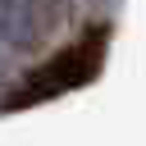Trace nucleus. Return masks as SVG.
<instances>
[{
    "instance_id": "1",
    "label": "nucleus",
    "mask_w": 146,
    "mask_h": 146,
    "mask_svg": "<svg viewBox=\"0 0 146 146\" xmlns=\"http://www.w3.org/2000/svg\"><path fill=\"white\" fill-rule=\"evenodd\" d=\"M110 36H114L110 18H96L78 41L59 46V50H55V55H46L36 68H27V73L14 82V91H5V96H0V114L27 110V105H46V100H59V96H68V91L91 87V82L100 78V68H105Z\"/></svg>"
},
{
    "instance_id": "2",
    "label": "nucleus",
    "mask_w": 146,
    "mask_h": 146,
    "mask_svg": "<svg viewBox=\"0 0 146 146\" xmlns=\"http://www.w3.org/2000/svg\"><path fill=\"white\" fill-rule=\"evenodd\" d=\"M50 23L41 0H0V50L9 55H32L50 41Z\"/></svg>"
},
{
    "instance_id": "3",
    "label": "nucleus",
    "mask_w": 146,
    "mask_h": 146,
    "mask_svg": "<svg viewBox=\"0 0 146 146\" xmlns=\"http://www.w3.org/2000/svg\"><path fill=\"white\" fill-rule=\"evenodd\" d=\"M82 5H87V9H100V14H105V9L114 14V5H119V0H82Z\"/></svg>"
}]
</instances>
